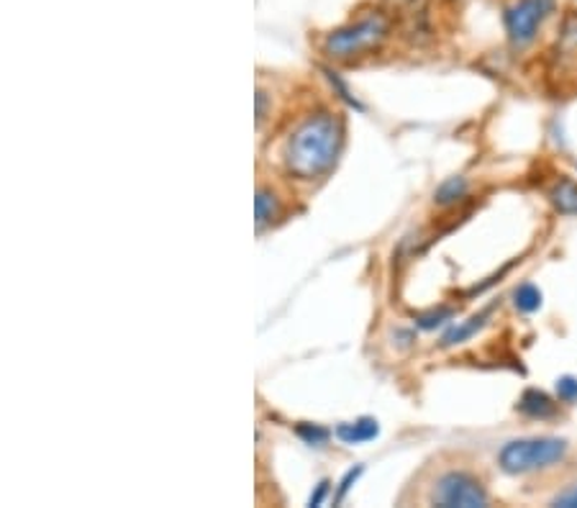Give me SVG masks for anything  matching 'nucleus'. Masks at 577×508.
Here are the masks:
<instances>
[{
  "label": "nucleus",
  "mask_w": 577,
  "mask_h": 508,
  "mask_svg": "<svg viewBox=\"0 0 577 508\" xmlns=\"http://www.w3.org/2000/svg\"><path fill=\"white\" fill-rule=\"evenodd\" d=\"M344 141V126L332 114L309 116L285 145V164L296 177L313 181L332 170Z\"/></svg>",
  "instance_id": "nucleus-1"
},
{
  "label": "nucleus",
  "mask_w": 577,
  "mask_h": 508,
  "mask_svg": "<svg viewBox=\"0 0 577 508\" xmlns=\"http://www.w3.org/2000/svg\"><path fill=\"white\" fill-rule=\"evenodd\" d=\"M388 24L385 16L380 13H372V16L359 19L357 24H349L344 28H336L334 34L326 36L324 49L328 57L334 59H349V57H359L365 51L378 49L388 36Z\"/></svg>",
  "instance_id": "nucleus-2"
},
{
  "label": "nucleus",
  "mask_w": 577,
  "mask_h": 508,
  "mask_svg": "<svg viewBox=\"0 0 577 508\" xmlns=\"http://www.w3.org/2000/svg\"><path fill=\"white\" fill-rule=\"evenodd\" d=\"M567 452L565 439L554 437H539V439H519V442L506 444L500 450V467L511 475H523L531 470L550 467L559 462Z\"/></svg>",
  "instance_id": "nucleus-3"
},
{
  "label": "nucleus",
  "mask_w": 577,
  "mask_h": 508,
  "mask_svg": "<svg viewBox=\"0 0 577 508\" xmlns=\"http://www.w3.org/2000/svg\"><path fill=\"white\" fill-rule=\"evenodd\" d=\"M554 11V0H519L506 11V32L513 47H527L536 39L539 26Z\"/></svg>",
  "instance_id": "nucleus-4"
},
{
  "label": "nucleus",
  "mask_w": 577,
  "mask_h": 508,
  "mask_svg": "<svg viewBox=\"0 0 577 508\" xmlns=\"http://www.w3.org/2000/svg\"><path fill=\"white\" fill-rule=\"evenodd\" d=\"M439 506H462V508H483L488 506V493L480 485L477 477L470 473H447L437 485Z\"/></svg>",
  "instance_id": "nucleus-5"
},
{
  "label": "nucleus",
  "mask_w": 577,
  "mask_h": 508,
  "mask_svg": "<svg viewBox=\"0 0 577 508\" xmlns=\"http://www.w3.org/2000/svg\"><path fill=\"white\" fill-rule=\"evenodd\" d=\"M378 431L380 427L374 418H359V422L342 424V427L336 429V437L347 444H359V442H370V439L378 437Z\"/></svg>",
  "instance_id": "nucleus-6"
},
{
  "label": "nucleus",
  "mask_w": 577,
  "mask_h": 508,
  "mask_svg": "<svg viewBox=\"0 0 577 508\" xmlns=\"http://www.w3.org/2000/svg\"><path fill=\"white\" fill-rule=\"evenodd\" d=\"M519 411L531 418H550L554 416L557 406H554V401L544 391H527L519 401Z\"/></svg>",
  "instance_id": "nucleus-7"
},
{
  "label": "nucleus",
  "mask_w": 577,
  "mask_h": 508,
  "mask_svg": "<svg viewBox=\"0 0 577 508\" xmlns=\"http://www.w3.org/2000/svg\"><path fill=\"white\" fill-rule=\"evenodd\" d=\"M552 204H554V208H557L559 213L575 216L577 213V183L569 181V177H565V181H559L557 185H554Z\"/></svg>",
  "instance_id": "nucleus-8"
},
{
  "label": "nucleus",
  "mask_w": 577,
  "mask_h": 508,
  "mask_svg": "<svg viewBox=\"0 0 577 508\" xmlns=\"http://www.w3.org/2000/svg\"><path fill=\"white\" fill-rule=\"evenodd\" d=\"M491 316V311H483V313H477V316H472L470 321H464L462 326H454V328H449V332L445 334V339H441V347H454V345H462L464 339H470L472 334L477 332V328H483L485 324V319Z\"/></svg>",
  "instance_id": "nucleus-9"
},
{
  "label": "nucleus",
  "mask_w": 577,
  "mask_h": 508,
  "mask_svg": "<svg viewBox=\"0 0 577 508\" xmlns=\"http://www.w3.org/2000/svg\"><path fill=\"white\" fill-rule=\"evenodd\" d=\"M254 216H257V227L262 229L277 216V200L269 190H259L254 198Z\"/></svg>",
  "instance_id": "nucleus-10"
},
{
  "label": "nucleus",
  "mask_w": 577,
  "mask_h": 508,
  "mask_svg": "<svg viewBox=\"0 0 577 508\" xmlns=\"http://www.w3.org/2000/svg\"><path fill=\"white\" fill-rule=\"evenodd\" d=\"M464 193H468V183L462 181V177H449L447 183L439 185L437 190V204L439 206H452L460 200Z\"/></svg>",
  "instance_id": "nucleus-11"
},
{
  "label": "nucleus",
  "mask_w": 577,
  "mask_h": 508,
  "mask_svg": "<svg viewBox=\"0 0 577 508\" xmlns=\"http://www.w3.org/2000/svg\"><path fill=\"white\" fill-rule=\"evenodd\" d=\"M516 309L523 311V313H531V311H536L539 305H542V293H539V288L536 286H531V282H527V286H521V288H516Z\"/></svg>",
  "instance_id": "nucleus-12"
},
{
  "label": "nucleus",
  "mask_w": 577,
  "mask_h": 508,
  "mask_svg": "<svg viewBox=\"0 0 577 508\" xmlns=\"http://www.w3.org/2000/svg\"><path fill=\"white\" fill-rule=\"evenodd\" d=\"M454 316V311L452 309H437V311H431V313H422V316L416 319V324L422 326V328H437L445 324V321H449Z\"/></svg>",
  "instance_id": "nucleus-13"
},
{
  "label": "nucleus",
  "mask_w": 577,
  "mask_h": 508,
  "mask_svg": "<svg viewBox=\"0 0 577 508\" xmlns=\"http://www.w3.org/2000/svg\"><path fill=\"white\" fill-rule=\"evenodd\" d=\"M298 437L305 439L309 444H324L328 439V431L313 427V424H301V427H298Z\"/></svg>",
  "instance_id": "nucleus-14"
},
{
  "label": "nucleus",
  "mask_w": 577,
  "mask_h": 508,
  "mask_svg": "<svg viewBox=\"0 0 577 508\" xmlns=\"http://www.w3.org/2000/svg\"><path fill=\"white\" fill-rule=\"evenodd\" d=\"M562 47L577 49V16H567L565 28H562Z\"/></svg>",
  "instance_id": "nucleus-15"
},
{
  "label": "nucleus",
  "mask_w": 577,
  "mask_h": 508,
  "mask_svg": "<svg viewBox=\"0 0 577 508\" xmlns=\"http://www.w3.org/2000/svg\"><path fill=\"white\" fill-rule=\"evenodd\" d=\"M557 393H559L562 401H575L577 399V380L562 378L557 383Z\"/></svg>",
  "instance_id": "nucleus-16"
},
{
  "label": "nucleus",
  "mask_w": 577,
  "mask_h": 508,
  "mask_svg": "<svg viewBox=\"0 0 577 508\" xmlns=\"http://www.w3.org/2000/svg\"><path fill=\"white\" fill-rule=\"evenodd\" d=\"M552 506H565V508H575L577 506V485L565 493H559L557 498L552 500Z\"/></svg>",
  "instance_id": "nucleus-17"
},
{
  "label": "nucleus",
  "mask_w": 577,
  "mask_h": 508,
  "mask_svg": "<svg viewBox=\"0 0 577 508\" xmlns=\"http://www.w3.org/2000/svg\"><path fill=\"white\" fill-rule=\"evenodd\" d=\"M326 493H328V481H324V483H321V485H319V490H316V493H313V496H311V500H309V506H319V504H321V500H324V496H326Z\"/></svg>",
  "instance_id": "nucleus-18"
},
{
  "label": "nucleus",
  "mask_w": 577,
  "mask_h": 508,
  "mask_svg": "<svg viewBox=\"0 0 577 508\" xmlns=\"http://www.w3.org/2000/svg\"><path fill=\"white\" fill-rule=\"evenodd\" d=\"M359 473H362V467H357V470H351V473H349L347 477H344V483H342V490H339V498L344 496V493H347V490H349V485H351V481H355V477H357Z\"/></svg>",
  "instance_id": "nucleus-19"
},
{
  "label": "nucleus",
  "mask_w": 577,
  "mask_h": 508,
  "mask_svg": "<svg viewBox=\"0 0 577 508\" xmlns=\"http://www.w3.org/2000/svg\"><path fill=\"white\" fill-rule=\"evenodd\" d=\"M265 118V93H257V122L262 124Z\"/></svg>",
  "instance_id": "nucleus-20"
}]
</instances>
